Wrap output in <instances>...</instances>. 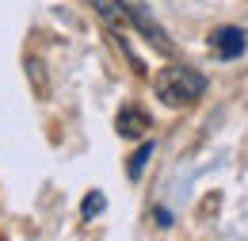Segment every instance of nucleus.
<instances>
[{
  "instance_id": "f257e3e1",
  "label": "nucleus",
  "mask_w": 248,
  "mask_h": 241,
  "mask_svg": "<svg viewBox=\"0 0 248 241\" xmlns=\"http://www.w3.org/2000/svg\"><path fill=\"white\" fill-rule=\"evenodd\" d=\"M153 92H156V100H164L168 107H187V103H195L206 92V77L199 69H191V65L172 61V65H164L153 77Z\"/></svg>"
},
{
  "instance_id": "f03ea898",
  "label": "nucleus",
  "mask_w": 248,
  "mask_h": 241,
  "mask_svg": "<svg viewBox=\"0 0 248 241\" xmlns=\"http://www.w3.org/2000/svg\"><path fill=\"white\" fill-rule=\"evenodd\" d=\"M123 12H126V19H130L134 27L141 31V34H145V38L153 42V46L160 50V54H172V38H168V31L160 27V23H156L153 16H149V12L141 8V4H130V0H123Z\"/></svg>"
},
{
  "instance_id": "7ed1b4c3",
  "label": "nucleus",
  "mask_w": 248,
  "mask_h": 241,
  "mask_svg": "<svg viewBox=\"0 0 248 241\" xmlns=\"http://www.w3.org/2000/svg\"><path fill=\"white\" fill-rule=\"evenodd\" d=\"M115 130L123 134V138H145L149 130H153V119L141 111V107H134V103H126L123 111L115 115Z\"/></svg>"
},
{
  "instance_id": "20e7f679",
  "label": "nucleus",
  "mask_w": 248,
  "mask_h": 241,
  "mask_svg": "<svg viewBox=\"0 0 248 241\" xmlns=\"http://www.w3.org/2000/svg\"><path fill=\"white\" fill-rule=\"evenodd\" d=\"M210 42H214L217 58L233 61V58H241V54H245V46H248V34H245L241 27H217Z\"/></svg>"
},
{
  "instance_id": "39448f33",
  "label": "nucleus",
  "mask_w": 248,
  "mask_h": 241,
  "mask_svg": "<svg viewBox=\"0 0 248 241\" xmlns=\"http://www.w3.org/2000/svg\"><path fill=\"white\" fill-rule=\"evenodd\" d=\"M95 8V16L99 19H107L115 31H123V19H126V12H123V0H88Z\"/></svg>"
},
{
  "instance_id": "423d86ee",
  "label": "nucleus",
  "mask_w": 248,
  "mask_h": 241,
  "mask_svg": "<svg viewBox=\"0 0 248 241\" xmlns=\"http://www.w3.org/2000/svg\"><path fill=\"white\" fill-rule=\"evenodd\" d=\"M153 157V142H141L138 150H134V157H130V165H126V172H130V180H138L141 176V169H145V161Z\"/></svg>"
},
{
  "instance_id": "0eeeda50",
  "label": "nucleus",
  "mask_w": 248,
  "mask_h": 241,
  "mask_svg": "<svg viewBox=\"0 0 248 241\" xmlns=\"http://www.w3.org/2000/svg\"><path fill=\"white\" fill-rule=\"evenodd\" d=\"M107 207V199H103V191H92V195H84V203H80V214L84 218H95V214Z\"/></svg>"
}]
</instances>
